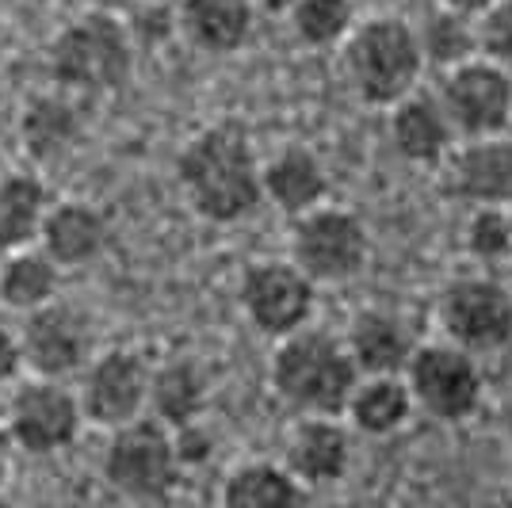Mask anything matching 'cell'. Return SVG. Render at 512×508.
Listing matches in <instances>:
<instances>
[{
    "instance_id": "cell-1",
    "label": "cell",
    "mask_w": 512,
    "mask_h": 508,
    "mask_svg": "<svg viewBox=\"0 0 512 508\" xmlns=\"http://www.w3.org/2000/svg\"><path fill=\"white\" fill-rule=\"evenodd\" d=\"M176 180L188 207L214 226H234L264 203L260 157L249 130L237 123L199 130L176 157Z\"/></svg>"
},
{
    "instance_id": "cell-2",
    "label": "cell",
    "mask_w": 512,
    "mask_h": 508,
    "mask_svg": "<svg viewBox=\"0 0 512 508\" xmlns=\"http://www.w3.org/2000/svg\"><path fill=\"white\" fill-rule=\"evenodd\" d=\"M344 88L363 107H394L421 88L425 58L413 23L402 16H367L356 20L348 39L337 46Z\"/></svg>"
},
{
    "instance_id": "cell-3",
    "label": "cell",
    "mask_w": 512,
    "mask_h": 508,
    "mask_svg": "<svg viewBox=\"0 0 512 508\" xmlns=\"http://www.w3.org/2000/svg\"><path fill=\"white\" fill-rule=\"evenodd\" d=\"M268 379L279 402L291 405L299 417H344L360 371L348 356L341 333L306 325L299 333L276 340Z\"/></svg>"
},
{
    "instance_id": "cell-4",
    "label": "cell",
    "mask_w": 512,
    "mask_h": 508,
    "mask_svg": "<svg viewBox=\"0 0 512 508\" xmlns=\"http://www.w3.org/2000/svg\"><path fill=\"white\" fill-rule=\"evenodd\" d=\"M46 65L54 85L69 92H115L134 73V46L119 16L88 8L54 35Z\"/></svg>"
},
{
    "instance_id": "cell-5",
    "label": "cell",
    "mask_w": 512,
    "mask_h": 508,
    "mask_svg": "<svg viewBox=\"0 0 512 508\" xmlns=\"http://www.w3.org/2000/svg\"><path fill=\"white\" fill-rule=\"evenodd\" d=\"M287 260L314 287H341L363 276L371 264V230L360 211L341 203H321L314 211L291 218Z\"/></svg>"
},
{
    "instance_id": "cell-6",
    "label": "cell",
    "mask_w": 512,
    "mask_h": 508,
    "mask_svg": "<svg viewBox=\"0 0 512 508\" xmlns=\"http://www.w3.org/2000/svg\"><path fill=\"white\" fill-rule=\"evenodd\" d=\"M402 379H406V390L413 398V409L440 424L470 421L486 398L482 363L448 340L417 344Z\"/></svg>"
},
{
    "instance_id": "cell-7",
    "label": "cell",
    "mask_w": 512,
    "mask_h": 508,
    "mask_svg": "<svg viewBox=\"0 0 512 508\" xmlns=\"http://www.w3.org/2000/svg\"><path fill=\"white\" fill-rule=\"evenodd\" d=\"M440 337L474 360L512 344V291L486 272H467L444 283L436 298Z\"/></svg>"
},
{
    "instance_id": "cell-8",
    "label": "cell",
    "mask_w": 512,
    "mask_h": 508,
    "mask_svg": "<svg viewBox=\"0 0 512 508\" xmlns=\"http://www.w3.org/2000/svg\"><path fill=\"white\" fill-rule=\"evenodd\" d=\"M436 104L448 119L455 142L509 134L512 123V77L486 58H470L440 73L436 81Z\"/></svg>"
},
{
    "instance_id": "cell-9",
    "label": "cell",
    "mask_w": 512,
    "mask_h": 508,
    "mask_svg": "<svg viewBox=\"0 0 512 508\" xmlns=\"http://www.w3.org/2000/svg\"><path fill=\"white\" fill-rule=\"evenodd\" d=\"M172 432L153 417L123 424L111 432L104 451V478L130 501H169L180 482Z\"/></svg>"
},
{
    "instance_id": "cell-10",
    "label": "cell",
    "mask_w": 512,
    "mask_h": 508,
    "mask_svg": "<svg viewBox=\"0 0 512 508\" xmlns=\"http://www.w3.org/2000/svg\"><path fill=\"white\" fill-rule=\"evenodd\" d=\"M237 302H241V314L256 333L283 340L306 325H314L318 287L302 276L287 256H268V260H256L241 272Z\"/></svg>"
},
{
    "instance_id": "cell-11",
    "label": "cell",
    "mask_w": 512,
    "mask_h": 508,
    "mask_svg": "<svg viewBox=\"0 0 512 508\" xmlns=\"http://www.w3.org/2000/svg\"><path fill=\"white\" fill-rule=\"evenodd\" d=\"M85 424L77 390H69L65 382L31 379L8 402V421L4 432L12 447H20L27 455H54L77 440Z\"/></svg>"
},
{
    "instance_id": "cell-12",
    "label": "cell",
    "mask_w": 512,
    "mask_h": 508,
    "mask_svg": "<svg viewBox=\"0 0 512 508\" xmlns=\"http://www.w3.org/2000/svg\"><path fill=\"white\" fill-rule=\"evenodd\" d=\"M146 394H150V363L130 348H107L81 371L77 402L88 424L115 432L146 417Z\"/></svg>"
},
{
    "instance_id": "cell-13",
    "label": "cell",
    "mask_w": 512,
    "mask_h": 508,
    "mask_svg": "<svg viewBox=\"0 0 512 508\" xmlns=\"http://www.w3.org/2000/svg\"><path fill=\"white\" fill-rule=\"evenodd\" d=\"M16 333H20L23 367L35 379L65 382L69 375H81L88 367L92 333H88L85 318L62 302H50V306L23 314V325Z\"/></svg>"
},
{
    "instance_id": "cell-14",
    "label": "cell",
    "mask_w": 512,
    "mask_h": 508,
    "mask_svg": "<svg viewBox=\"0 0 512 508\" xmlns=\"http://www.w3.org/2000/svg\"><path fill=\"white\" fill-rule=\"evenodd\" d=\"M448 188L467 211H512V134L455 142L448 153Z\"/></svg>"
},
{
    "instance_id": "cell-15",
    "label": "cell",
    "mask_w": 512,
    "mask_h": 508,
    "mask_svg": "<svg viewBox=\"0 0 512 508\" xmlns=\"http://www.w3.org/2000/svg\"><path fill=\"white\" fill-rule=\"evenodd\" d=\"M352 436L341 417H299L287 436V474L299 486H333L348 474Z\"/></svg>"
},
{
    "instance_id": "cell-16",
    "label": "cell",
    "mask_w": 512,
    "mask_h": 508,
    "mask_svg": "<svg viewBox=\"0 0 512 508\" xmlns=\"http://www.w3.org/2000/svg\"><path fill=\"white\" fill-rule=\"evenodd\" d=\"M260 195L287 218L329 203V172L310 146H279L268 161H260Z\"/></svg>"
},
{
    "instance_id": "cell-17",
    "label": "cell",
    "mask_w": 512,
    "mask_h": 508,
    "mask_svg": "<svg viewBox=\"0 0 512 508\" xmlns=\"http://www.w3.org/2000/svg\"><path fill=\"white\" fill-rule=\"evenodd\" d=\"M390 119H386V138L390 149L417 169L428 165H440L448 161V153L455 149V134H451L444 111L436 104L432 92H409L406 100H398L394 107H386Z\"/></svg>"
},
{
    "instance_id": "cell-18",
    "label": "cell",
    "mask_w": 512,
    "mask_h": 508,
    "mask_svg": "<svg viewBox=\"0 0 512 508\" xmlns=\"http://www.w3.org/2000/svg\"><path fill=\"white\" fill-rule=\"evenodd\" d=\"M58 268H81L104 253L107 245V218L92 203L81 199H58L50 203L43 218V230L35 241Z\"/></svg>"
},
{
    "instance_id": "cell-19",
    "label": "cell",
    "mask_w": 512,
    "mask_h": 508,
    "mask_svg": "<svg viewBox=\"0 0 512 508\" xmlns=\"http://www.w3.org/2000/svg\"><path fill=\"white\" fill-rule=\"evenodd\" d=\"M341 340L360 375H402L417 348L409 325L390 310H360Z\"/></svg>"
},
{
    "instance_id": "cell-20",
    "label": "cell",
    "mask_w": 512,
    "mask_h": 508,
    "mask_svg": "<svg viewBox=\"0 0 512 508\" xmlns=\"http://www.w3.org/2000/svg\"><path fill=\"white\" fill-rule=\"evenodd\" d=\"M253 27V0H176V31L203 54H234Z\"/></svg>"
},
{
    "instance_id": "cell-21",
    "label": "cell",
    "mask_w": 512,
    "mask_h": 508,
    "mask_svg": "<svg viewBox=\"0 0 512 508\" xmlns=\"http://www.w3.org/2000/svg\"><path fill=\"white\" fill-rule=\"evenodd\" d=\"M413 413L417 409L402 375H360L348 394L341 421H348V428H356L363 436H394L406 428Z\"/></svg>"
},
{
    "instance_id": "cell-22",
    "label": "cell",
    "mask_w": 512,
    "mask_h": 508,
    "mask_svg": "<svg viewBox=\"0 0 512 508\" xmlns=\"http://www.w3.org/2000/svg\"><path fill=\"white\" fill-rule=\"evenodd\" d=\"M207 405V375L195 360H165L150 367V394H146V417L165 428L195 424Z\"/></svg>"
},
{
    "instance_id": "cell-23",
    "label": "cell",
    "mask_w": 512,
    "mask_h": 508,
    "mask_svg": "<svg viewBox=\"0 0 512 508\" xmlns=\"http://www.w3.org/2000/svg\"><path fill=\"white\" fill-rule=\"evenodd\" d=\"M50 195L35 172H0V253H20L39 241Z\"/></svg>"
},
{
    "instance_id": "cell-24",
    "label": "cell",
    "mask_w": 512,
    "mask_h": 508,
    "mask_svg": "<svg viewBox=\"0 0 512 508\" xmlns=\"http://www.w3.org/2000/svg\"><path fill=\"white\" fill-rule=\"evenodd\" d=\"M58 287H62V268L35 245L8 253V260L0 264V302L16 314L50 306L58 298Z\"/></svg>"
},
{
    "instance_id": "cell-25",
    "label": "cell",
    "mask_w": 512,
    "mask_h": 508,
    "mask_svg": "<svg viewBox=\"0 0 512 508\" xmlns=\"http://www.w3.org/2000/svg\"><path fill=\"white\" fill-rule=\"evenodd\" d=\"M77 134H81L77 107L69 104L65 96H58V92H50V96H35L31 104L23 107L20 142L35 161H58L62 153L73 149Z\"/></svg>"
},
{
    "instance_id": "cell-26",
    "label": "cell",
    "mask_w": 512,
    "mask_h": 508,
    "mask_svg": "<svg viewBox=\"0 0 512 508\" xmlns=\"http://www.w3.org/2000/svg\"><path fill=\"white\" fill-rule=\"evenodd\" d=\"M222 508H310L306 486H299L287 466L245 463L222 486Z\"/></svg>"
},
{
    "instance_id": "cell-27",
    "label": "cell",
    "mask_w": 512,
    "mask_h": 508,
    "mask_svg": "<svg viewBox=\"0 0 512 508\" xmlns=\"http://www.w3.org/2000/svg\"><path fill=\"white\" fill-rule=\"evenodd\" d=\"M413 31H417V46H421L425 69L436 65L444 73L451 65L478 58V20H467L459 12L432 8L425 20L413 23Z\"/></svg>"
},
{
    "instance_id": "cell-28",
    "label": "cell",
    "mask_w": 512,
    "mask_h": 508,
    "mask_svg": "<svg viewBox=\"0 0 512 508\" xmlns=\"http://www.w3.org/2000/svg\"><path fill=\"white\" fill-rule=\"evenodd\" d=\"M287 23H291V35L306 50H337L356 27V4L352 0H295Z\"/></svg>"
},
{
    "instance_id": "cell-29",
    "label": "cell",
    "mask_w": 512,
    "mask_h": 508,
    "mask_svg": "<svg viewBox=\"0 0 512 508\" xmlns=\"http://www.w3.org/2000/svg\"><path fill=\"white\" fill-rule=\"evenodd\" d=\"M463 249L474 264L493 268L512 260V211H493V207H478L467 211L463 222Z\"/></svg>"
},
{
    "instance_id": "cell-30",
    "label": "cell",
    "mask_w": 512,
    "mask_h": 508,
    "mask_svg": "<svg viewBox=\"0 0 512 508\" xmlns=\"http://www.w3.org/2000/svg\"><path fill=\"white\" fill-rule=\"evenodd\" d=\"M123 27L130 35L134 50H157L165 46L176 31V4H161V0H142L134 12L123 16Z\"/></svg>"
},
{
    "instance_id": "cell-31",
    "label": "cell",
    "mask_w": 512,
    "mask_h": 508,
    "mask_svg": "<svg viewBox=\"0 0 512 508\" xmlns=\"http://www.w3.org/2000/svg\"><path fill=\"white\" fill-rule=\"evenodd\" d=\"M478 58L512 77V0H497L478 16Z\"/></svg>"
},
{
    "instance_id": "cell-32",
    "label": "cell",
    "mask_w": 512,
    "mask_h": 508,
    "mask_svg": "<svg viewBox=\"0 0 512 508\" xmlns=\"http://www.w3.org/2000/svg\"><path fill=\"white\" fill-rule=\"evenodd\" d=\"M172 432V447H176V463L180 466H199L211 459V436H207V428L195 421V424H184V428H169Z\"/></svg>"
},
{
    "instance_id": "cell-33",
    "label": "cell",
    "mask_w": 512,
    "mask_h": 508,
    "mask_svg": "<svg viewBox=\"0 0 512 508\" xmlns=\"http://www.w3.org/2000/svg\"><path fill=\"white\" fill-rule=\"evenodd\" d=\"M23 371V348L20 333L0 325V382H12Z\"/></svg>"
},
{
    "instance_id": "cell-34",
    "label": "cell",
    "mask_w": 512,
    "mask_h": 508,
    "mask_svg": "<svg viewBox=\"0 0 512 508\" xmlns=\"http://www.w3.org/2000/svg\"><path fill=\"white\" fill-rule=\"evenodd\" d=\"M497 0H436V8H448V12H459L467 20H478L486 8H493Z\"/></svg>"
},
{
    "instance_id": "cell-35",
    "label": "cell",
    "mask_w": 512,
    "mask_h": 508,
    "mask_svg": "<svg viewBox=\"0 0 512 508\" xmlns=\"http://www.w3.org/2000/svg\"><path fill=\"white\" fill-rule=\"evenodd\" d=\"M138 4H142V0H88L92 12H107V16H119V20H123L127 12H134Z\"/></svg>"
},
{
    "instance_id": "cell-36",
    "label": "cell",
    "mask_w": 512,
    "mask_h": 508,
    "mask_svg": "<svg viewBox=\"0 0 512 508\" xmlns=\"http://www.w3.org/2000/svg\"><path fill=\"white\" fill-rule=\"evenodd\" d=\"M8 470H12V440H8V432L0 424V489L8 482Z\"/></svg>"
},
{
    "instance_id": "cell-37",
    "label": "cell",
    "mask_w": 512,
    "mask_h": 508,
    "mask_svg": "<svg viewBox=\"0 0 512 508\" xmlns=\"http://www.w3.org/2000/svg\"><path fill=\"white\" fill-rule=\"evenodd\" d=\"M253 8L264 16H287L295 8V0H253Z\"/></svg>"
},
{
    "instance_id": "cell-38",
    "label": "cell",
    "mask_w": 512,
    "mask_h": 508,
    "mask_svg": "<svg viewBox=\"0 0 512 508\" xmlns=\"http://www.w3.org/2000/svg\"><path fill=\"white\" fill-rule=\"evenodd\" d=\"M505 508H512V493H509V497H505Z\"/></svg>"
}]
</instances>
